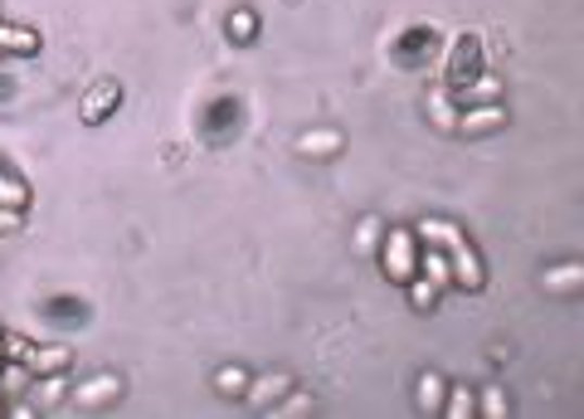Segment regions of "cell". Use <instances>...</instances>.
<instances>
[{
	"mask_svg": "<svg viewBox=\"0 0 584 419\" xmlns=\"http://www.w3.org/2000/svg\"><path fill=\"white\" fill-rule=\"evenodd\" d=\"M195 132H200V142H205L210 152L234 147L239 132H244V98H234V93L210 98V103L200 107V117H195Z\"/></svg>",
	"mask_w": 584,
	"mask_h": 419,
	"instance_id": "6da1fadb",
	"label": "cell"
},
{
	"mask_svg": "<svg viewBox=\"0 0 584 419\" xmlns=\"http://www.w3.org/2000/svg\"><path fill=\"white\" fill-rule=\"evenodd\" d=\"M478 74H487V49H482V35L462 29V35L448 45V54H443V88L458 98Z\"/></svg>",
	"mask_w": 584,
	"mask_h": 419,
	"instance_id": "7a4b0ae2",
	"label": "cell"
},
{
	"mask_svg": "<svg viewBox=\"0 0 584 419\" xmlns=\"http://www.w3.org/2000/svg\"><path fill=\"white\" fill-rule=\"evenodd\" d=\"M376 258H380V268H385L390 283L405 288L409 278L419 274V239H415V229H409V225H385V234H380V244H376Z\"/></svg>",
	"mask_w": 584,
	"mask_h": 419,
	"instance_id": "3957f363",
	"label": "cell"
},
{
	"mask_svg": "<svg viewBox=\"0 0 584 419\" xmlns=\"http://www.w3.org/2000/svg\"><path fill=\"white\" fill-rule=\"evenodd\" d=\"M443 54V35H439V25H405L395 39H390V59H395L399 68H429L434 59Z\"/></svg>",
	"mask_w": 584,
	"mask_h": 419,
	"instance_id": "277c9868",
	"label": "cell"
},
{
	"mask_svg": "<svg viewBox=\"0 0 584 419\" xmlns=\"http://www.w3.org/2000/svg\"><path fill=\"white\" fill-rule=\"evenodd\" d=\"M127 103V88L123 78H93V84L84 88V98H78V123L84 127H103L107 117H117V107Z\"/></svg>",
	"mask_w": 584,
	"mask_h": 419,
	"instance_id": "5b68a950",
	"label": "cell"
},
{
	"mask_svg": "<svg viewBox=\"0 0 584 419\" xmlns=\"http://www.w3.org/2000/svg\"><path fill=\"white\" fill-rule=\"evenodd\" d=\"M511 127V107L507 103H458V127L453 132L482 142V137H497Z\"/></svg>",
	"mask_w": 584,
	"mask_h": 419,
	"instance_id": "8992f818",
	"label": "cell"
},
{
	"mask_svg": "<svg viewBox=\"0 0 584 419\" xmlns=\"http://www.w3.org/2000/svg\"><path fill=\"white\" fill-rule=\"evenodd\" d=\"M448 274H453V288H458V293H482V288H487V264H482L478 244H472L468 234L448 249Z\"/></svg>",
	"mask_w": 584,
	"mask_h": 419,
	"instance_id": "52a82bcc",
	"label": "cell"
},
{
	"mask_svg": "<svg viewBox=\"0 0 584 419\" xmlns=\"http://www.w3.org/2000/svg\"><path fill=\"white\" fill-rule=\"evenodd\" d=\"M127 391V381L117 371H93L84 376V381L74 385V395H68V405H78V410H107V405H117Z\"/></svg>",
	"mask_w": 584,
	"mask_h": 419,
	"instance_id": "ba28073f",
	"label": "cell"
},
{
	"mask_svg": "<svg viewBox=\"0 0 584 419\" xmlns=\"http://www.w3.org/2000/svg\"><path fill=\"white\" fill-rule=\"evenodd\" d=\"M68 395H74V381H68V371H49V376H35V381H29V401H35L39 415L64 410Z\"/></svg>",
	"mask_w": 584,
	"mask_h": 419,
	"instance_id": "9c48e42d",
	"label": "cell"
},
{
	"mask_svg": "<svg viewBox=\"0 0 584 419\" xmlns=\"http://www.w3.org/2000/svg\"><path fill=\"white\" fill-rule=\"evenodd\" d=\"M297 385V376L292 371H264V376H249V391H244V401L254 405V410H274L278 401Z\"/></svg>",
	"mask_w": 584,
	"mask_h": 419,
	"instance_id": "30bf717a",
	"label": "cell"
},
{
	"mask_svg": "<svg viewBox=\"0 0 584 419\" xmlns=\"http://www.w3.org/2000/svg\"><path fill=\"white\" fill-rule=\"evenodd\" d=\"M45 49V35L35 25H20V20H5L0 15V59H35Z\"/></svg>",
	"mask_w": 584,
	"mask_h": 419,
	"instance_id": "8fae6325",
	"label": "cell"
},
{
	"mask_svg": "<svg viewBox=\"0 0 584 419\" xmlns=\"http://www.w3.org/2000/svg\"><path fill=\"white\" fill-rule=\"evenodd\" d=\"M541 293H550V297H575V293H584V264H580V258L546 264V268H541Z\"/></svg>",
	"mask_w": 584,
	"mask_h": 419,
	"instance_id": "7c38bea8",
	"label": "cell"
},
{
	"mask_svg": "<svg viewBox=\"0 0 584 419\" xmlns=\"http://www.w3.org/2000/svg\"><path fill=\"white\" fill-rule=\"evenodd\" d=\"M341 152H346V132L341 127H307L297 137V156H307V162H331Z\"/></svg>",
	"mask_w": 584,
	"mask_h": 419,
	"instance_id": "4fadbf2b",
	"label": "cell"
},
{
	"mask_svg": "<svg viewBox=\"0 0 584 419\" xmlns=\"http://www.w3.org/2000/svg\"><path fill=\"white\" fill-rule=\"evenodd\" d=\"M0 205H5V210H29V205H35V186H29L25 172H20V166H10L5 156H0Z\"/></svg>",
	"mask_w": 584,
	"mask_h": 419,
	"instance_id": "5bb4252c",
	"label": "cell"
},
{
	"mask_svg": "<svg viewBox=\"0 0 584 419\" xmlns=\"http://www.w3.org/2000/svg\"><path fill=\"white\" fill-rule=\"evenodd\" d=\"M39 313L59 327H84L88 322V303L78 293H49L45 303H39Z\"/></svg>",
	"mask_w": 584,
	"mask_h": 419,
	"instance_id": "9a60e30c",
	"label": "cell"
},
{
	"mask_svg": "<svg viewBox=\"0 0 584 419\" xmlns=\"http://www.w3.org/2000/svg\"><path fill=\"white\" fill-rule=\"evenodd\" d=\"M258 29H264V20H258L254 5H234L225 15V35H229V45H239V49L258 45Z\"/></svg>",
	"mask_w": 584,
	"mask_h": 419,
	"instance_id": "2e32d148",
	"label": "cell"
},
{
	"mask_svg": "<svg viewBox=\"0 0 584 419\" xmlns=\"http://www.w3.org/2000/svg\"><path fill=\"white\" fill-rule=\"evenodd\" d=\"M415 229V239L424 249H453L462 239V225H453V219H439V215H424L419 225H409Z\"/></svg>",
	"mask_w": 584,
	"mask_h": 419,
	"instance_id": "e0dca14e",
	"label": "cell"
},
{
	"mask_svg": "<svg viewBox=\"0 0 584 419\" xmlns=\"http://www.w3.org/2000/svg\"><path fill=\"white\" fill-rule=\"evenodd\" d=\"M443 395H448V381H443L434 366L415 376V410L419 415H443Z\"/></svg>",
	"mask_w": 584,
	"mask_h": 419,
	"instance_id": "ac0fdd59",
	"label": "cell"
},
{
	"mask_svg": "<svg viewBox=\"0 0 584 419\" xmlns=\"http://www.w3.org/2000/svg\"><path fill=\"white\" fill-rule=\"evenodd\" d=\"M424 113H429V123H434L439 132H453V127H458V98H453L443 84H439V88H429Z\"/></svg>",
	"mask_w": 584,
	"mask_h": 419,
	"instance_id": "d6986e66",
	"label": "cell"
},
{
	"mask_svg": "<svg viewBox=\"0 0 584 419\" xmlns=\"http://www.w3.org/2000/svg\"><path fill=\"white\" fill-rule=\"evenodd\" d=\"M74 366V352L64 342H49V346H35L29 352V371L35 376H49V371H68Z\"/></svg>",
	"mask_w": 584,
	"mask_h": 419,
	"instance_id": "ffe728a7",
	"label": "cell"
},
{
	"mask_svg": "<svg viewBox=\"0 0 584 419\" xmlns=\"http://www.w3.org/2000/svg\"><path fill=\"white\" fill-rule=\"evenodd\" d=\"M419 274H424L434 288H453V274H448V249H424V244H419Z\"/></svg>",
	"mask_w": 584,
	"mask_h": 419,
	"instance_id": "44dd1931",
	"label": "cell"
},
{
	"mask_svg": "<svg viewBox=\"0 0 584 419\" xmlns=\"http://www.w3.org/2000/svg\"><path fill=\"white\" fill-rule=\"evenodd\" d=\"M443 419H478V391L448 381V395H443Z\"/></svg>",
	"mask_w": 584,
	"mask_h": 419,
	"instance_id": "7402d4cb",
	"label": "cell"
},
{
	"mask_svg": "<svg viewBox=\"0 0 584 419\" xmlns=\"http://www.w3.org/2000/svg\"><path fill=\"white\" fill-rule=\"evenodd\" d=\"M210 385H215L219 401H244V391H249V371H244V366H219L215 381H210Z\"/></svg>",
	"mask_w": 584,
	"mask_h": 419,
	"instance_id": "603a6c76",
	"label": "cell"
},
{
	"mask_svg": "<svg viewBox=\"0 0 584 419\" xmlns=\"http://www.w3.org/2000/svg\"><path fill=\"white\" fill-rule=\"evenodd\" d=\"M29 381H35V371H29L25 361H5V366H0V391H5V401L29 395Z\"/></svg>",
	"mask_w": 584,
	"mask_h": 419,
	"instance_id": "cb8c5ba5",
	"label": "cell"
},
{
	"mask_svg": "<svg viewBox=\"0 0 584 419\" xmlns=\"http://www.w3.org/2000/svg\"><path fill=\"white\" fill-rule=\"evenodd\" d=\"M439 293H443V288H434L424 274H415V278L405 283V297H409V307H415V313H434V307H439Z\"/></svg>",
	"mask_w": 584,
	"mask_h": 419,
	"instance_id": "d4e9b609",
	"label": "cell"
},
{
	"mask_svg": "<svg viewBox=\"0 0 584 419\" xmlns=\"http://www.w3.org/2000/svg\"><path fill=\"white\" fill-rule=\"evenodd\" d=\"M511 415V395L502 385H482L478 391V419H507Z\"/></svg>",
	"mask_w": 584,
	"mask_h": 419,
	"instance_id": "484cf974",
	"label": "cell"
},
{
	"mask_svg": "<svg viewBox=\"0 0 584 419\" xmlns=\"http://www.w3.org/2000/svg\"><path fill=\"white\" fill-rule=\"evenodd\" d=\"M458 103H502V78L478 74V78H472V84L458 93Z\"/></svg>",
	"mask_w": 584,
	"mask_h": 419,
	"instance_id": "4316f807",
	"label": "cell"
},
{
	"mask_svg": "<svg viewBox=\"0 0 584 419\" xmlns=\"http://www.w3.org/2000/svg\"><path fill=\"white\" fill-rule=\"evenodd\" d=\"M380 234H385V219H380V215H360V219H356V234H351V244H356L360 254H376Z\"/></svg>",
	"mask_w": 584,
	"mask_h": 419,
	"instance_id": "83f0119b",
	"label": "cell"
},
{
	"mask_svg": "<svg viewBox=\"0 0 584 419\" xmlns=\"http://www.w3.org/2000/svg\"><path fill=\"white\" fill-rule=\"evenodd\" d=\"M0 352H5V361H25V366H29V352H35V342H25L20 332H0Z\"/></svg>",
	"mask_w": 584,
	"mask_h": 419,
	"instance_id": "f1b7e54d",
	"label": "cell"
},
{
	"mask_svg": "<svg viewBox=\"0 0 584 419\" xmlns=\"http://www.w3.org/2000/svg\"><path fill=\"white\" fill-rule=\"evenodd\" d=\"M20 225H25V210H5V205H0V234H20Z\"/></svg>",
	"mask_w": 584,
	"mask_h": 419,
	"instance_id": "f546056e",
	"label": "cell"
},
{
	"mask_svg": "<svg viewBox=\"0 0 584 419\" xmlns=\"http://www.w3.org/2000/svg\"><path fill=\"white\" fill-rule=\"evenodd\" d=\"M10 98H15V78L0 74V103H10Z\"/></svg>",
	"mask_w": 584,
	"mask_h": 419,
	"instance_id": "4dcf8cb0",
	"label": "cell"
},
{
	"mask_svg": "<svg viewBox=\"0 0 584 419\" xmlns=\"http://www.w3.org/2000/svg\"><path fill=\"white\" fill-rule=\"evenodd\" d=\"M5 405H10V401H5V391H0V415H5Z\"/></svg>",
	"mask_w": 584,
	"mask_h": 419,
	"instance_id": "1f68e13d",
	"label": "cell"
},
{
	"mask_svg": "<svg viewBox=\"0 0 584 419\" xmlns=\"http://www.w3.org/2000/svg\"><path fill=\"white\" fill-rule=\"evenodd\" d=\"M0 366H5V352H0Z\"/></svg>",
	"mask_w": 584,
	"mask_h": 419,
	"instance_id": "d6a6232c",
	"label": "cell"
}]
</instances>
